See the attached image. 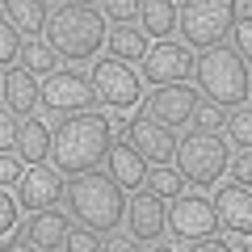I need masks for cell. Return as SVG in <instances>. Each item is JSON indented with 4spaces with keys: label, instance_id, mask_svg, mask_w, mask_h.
<instances>
[{
    "label": "cell",
    "instance_id": "cell-5",
    "mask_svg": "<svg viewBox=\"0 0 252 252\" xmlns=\"http://www.w3.org/2000/svg\"><path fill=\"white\" fill-rule=\"evenodd\" d=\"M172 160H177L181 181H189V185H215V181L223 177V168H227V147H223L219 135L189 130L185 139H177Z\"/></svg>",
    "mask_w": 252,
    "mask_h": 252
},
{
    "label": "cell",
    "instance_id": "cell-10",
    "mask_svg": "<svg viewBox=\"0 0 252 252\" xmlns=\"http://www.w3.org/2000/svg\"><path fill=\"white\" fill-rule=\"evenodd\" d=\"M139 67H143V80L156 84V89L181 84L189 72H193V51L168 38V42H160V46H147V55L139 59Z\"/></svg>",
    "mask_w": 252,
    "mask_h": 252
},
{
    "label": "cell",
    "instance_id": "cell-28",
    "mask_svg": "<svg viewBox=\"0 0 252 252\" xmlns=\"http://www.w3.org/2000/svg\"><path fill=\"white\" fill-rule=\"evenodd\" d=\"M63 244H67V252H101V235L89 227H72Z\"/></svg>",
    "mask_w": 252,
    "mask_h": 252
},
{
    "label": "cell",
    "instance_id": "cell-6",
    "mask_svg": "<svg viewBox=\"0 0 252 252\" xmlns=\"http://www.w3.org/2000/svg\"><path fill=\"white\" fill-rule=\"evenodd\" d=\"M177 26L185 34V46H210L223 42V34L235 26L231 4L227 0H189V4H177Z\"/></svg>",
    "mask_w": 252,
    "mask_h": 252
},
{
    "label": "cell",
    "instance_id": "cell-21",
    "mask_svg": "<svg viewBox=\"0 0 252 252\" xmlns=\"http://www.w3.org/2000/svg\"><path fill=\"white\" fill-rule=\"evenodd\" d=\"M139 17H143V34L168 42V34L177 30V4L172 0H143L139 4Z\"/></svg>",
    "mask_w": 252,
    "mask_h": 252
},
{
    "label": "cell",
    "instance_id": "cell-22",
    "mask_svg": "<svg viewBox=\"0 0 252 252\" xmlns=\"http://www.w3.org/2000/svg\"><path fill=\"white\" fill-rule=\"evenodd\" d=\"M105 42H109V59H118V63H130V59L147 55V34L135 26H114L105 34Z\"/></svg>",
    "mask_w": 252,
    "mask_h": 252
},
{
    "label": "cell",
    "instance_id": "cell-29",
    "mask_svg": "<svg viewBox=\"0 0 252 252\" xmlns=\"http://www.w3.org/2000/svg\"><path fill=\"white\" fill-rule=\"evenodd\" d=\"M17 130H21V122H17L4 105H0V156L17 152Z\"/></svg>",
    "mask_w": 252,
    "mask_h": 252
},
{
    "label": "cell",
    "instance_id": "cell-32",
    "mask_svg": "<svg viewBox=\"0 0 252 252\" xmlns=\"http://www.w3.org/2000/svg\"><path fill=\"white\" fill-rule=\"evenodd\" d=\"M17 210H21V206H17V198H9V193L0 189V235L17 227Z\"/></svg>",
    "mask_w": 252,
    "mask_h": 252
},
{
    "label": "cell",
    "instance_id": "cell-33",
    "mask_svg": "<svg viewBox=\"0 0 252 252\" xmlns=\"http://www.w3.org/2000/svg\"><path fill=\"white\" fill-rule=\"evenodd\" d=\"M101 252H143V248H139V240H135V235H105V244H101Z\"/></svg>",
    "mask_w": 252,
    "mask_h": 252
},
{
    "label": "cell",
    "instance_id": "cell-14",
    "mask_svg": "<svg viewBox=\"0 0 252 252\" xmlns=\"http://www.w3.org/2000/svg\"><path fill=\"white\" fill-rule=\"evenodd\" d=\"M210 210H215V223L227 227V231H235V235L252 231V193H248V185H240V181L219 185L215 198H210Z\"/></svg>",
    "mask_w": 252,
    "mask_h": 252
},
{
    "label": "cell",
    "instance_id": "cell-11",
    "mask_svg": "<svg viewBox=\"0 0 252 252\" xmlns=\"http://www.w3.org/2000/svg\"><path fill=\"white\" fill-rule=\"evenodd\" d=\"M122 139L135 147L147 164H156V168L168 164L172 152H177V130L152 122V118H126V122H122Z\"/></svg>",
    "mask_w": 252,
    "mask_h": 252
},
{
    "label": "cell",
    "instance_id": "cell-25",
    "mask_svg": "<svg viewBox=\"0 0 252 252\" xmlns=\"http://www.w3.org/2000/svg\"><path fill=\"white\" fill-rule=\"evenodd\" d=\"M193 130L198 135H219L223 130V122H227V109H219V105H210V101H198V109H193Z\"/></svg>",
    "mask_w": 252,
    "mask_h": 252
},
{
    "label": "cell",
    "instance_id": "cell-23",
    "mask_svg": "<svg viewBox=\"0 0 252 252\" xmlns=\"http://www.w3.org/2000/svg\"><path fill=\"white\" fill-rule=\"evenodd\" d=\"M21 67H26L34 80L38 76H55L59 72V55H55L46 42H26L21 46Z\"/></svg>",
    "mask_w": 252,
    "mask_h": 252
},
{
    "label": "cell",
    "instance_id": "cell-1",
    "mask_svg": "<svg viewBox=\"0 0 252 252\" xmlns=\"http://www.w3.org/2000/svg\"><path fill=\"white\" fill-rule=\"evenodd\" d=\"M109 143H114L109 118H101L97 109L72 114V118H59V126L51 130V156L46 160L59 177H80V172H93L105 160Z\"/></svg>",
    "mask_w": 252,
    "mask_h": 252
},
{
    "label": "cell",
    "instance_id": "cell-3",
    "mask_svg": "<svg viewBox=\"0 0 252 252\" xmlns=\"http://www.w3.org/2000/svg\"><path fill=\"white\" fill-rule=\"evenodd\" d=\"M42 34H46V46L59 59L84 63L101 51L109 30H105V17H101L97 4H55Z\"/></svg>",
    "mask_w": 252,
    "mask_h": 252
},
{
    "label": "cell",
    "instance_id": "cell-27",
    "mask_svg": "<svg viewBox=\"0 0 252 252\" xmlns=\"http://www.w3.org/2000/svg\"><path fill=\"white\" fill-rule=\"evenodd\" d=\"M223 130H227V135L235 139V147H248V139H252V122H248V109H235V114H227Z\"/></svg>",
    "mask_w": 252,
    "mask_h": 252
},
{
    "label": "cell",
    "instance_id": "cell-13",
    "mask_svg": "<svg viewBox=\"0 0 252 252\" xmlns=\"http://www.w3.org/2000/svg\"><path fill=\"white\" fill-rule=\"evenodd\" d=\"M59 202H63L59 172H55L51 164H30L26 177H21V185H17V206L34 215V210H51V206H59Z\"/></svg>",
    "mask_w": 252,
    "mask_h": 252
},
{
    "label": "cell",
    "instance_id": "cell-9",
    "mask_svg": "<svg viewBox=\"0 0 252 252\" xmlns=\"http://www.w3.org/2000/svg\"><path fill=\"white\" fill-rule=\"evenodd\" d=\"M164 227H168L177 240H189V244L193 240H215V231H219L210 198H202V193H181V198H172Z\"/></svg>",
    "mask_w": 252,
    "mask_h": 252
},
{
    "label": "cell",
    "instance_id": "cell-17",
    "mask_svg": "<svg viewBox=\"0 0 252 252\" xmlns=\"http://www.w3.org/2000/svg\"><path fill=\"white\" fill-rule=\"evenodd\" d=\"M67 215H63L59 206H51V210H34V215L26 219V227H21V235H26L30 244H34L38 252H55V248H63V240H67Z\"/></svg>",
    "mask_w": 252,
    "mask_h": 252
},
{
    "label": "cell",
    "instance_id": "cell-24",
    "mask_svg": "<svg viewBox=\"0 0 252 252\" xmlns=\"http://www.w3.org/2000/svg\"><path fill=\"white\" fill-rule=\"evenodd\" d=\"M143 185H152L156 198H181L185 193V181H181L177 168H168V164H160V168H147V181Z\"/></svg>",
    "mask_w": 252,
    "mask_h": 252
},
{
    "label": "cell",
    "instance_id": "cell-16",
    "mask_svg": "<svg viewBox=\"0 0 252 252\" xmlns=\"http://www.w3.org/2000/svg\"><path fill=\"white\" fill-rule=\"evenodd\" d=\"M105 168H109V181L118 189H139L147 181V160L126 143V139H114L105 152Z\"/></svg>",
    "mask_w": 252,
    "mask_h": 252
},
{
    "label": "cell",
    "instance_id": "cell-18",
    "mask_svg": "<svg viewBox=\"0 0 252 252\" xmlns=\"http://www.w3.org/2000/svg\"><path fill=\"white\" fill-rule=\"evenodd\" d=\"M0 93H4V109H9L13 118L34 114V105L42 101V84H38L26 67H9L4 80H0Z\"/></svg>",
    "mask_w": 252,
    "mask_h": 252
},
{
    "label": "cell",
    "instance_id": "cell-19",
    "mask_svg": "<svg viewBox=\"0 0 252 252\" xmlns=\"http://www.w3.org/2000/svg\"><path fill=\"white\" fill-rule=\"evenodd\" d=\"M0 13H4V21H9L17 34H26L30 42H38V34L46 30V17H51V9L38 4V0H4Z\"/></svg>",
    "mask_w": 252,
    "mask_h": 252
},
{
    "label": "cell",
    "instance_id": "cell-7",
    "mask_svg": "<svg viewBox=\"0 0 252 252\" xmlns=\"http://www.w3.org/2000/svg\"><path fill=\"white\" fill-rule=\"evenodd\" d=\"M38 105L46 109V114H89V109H97V89H93V80L84 72H55V76H46V84H42V101Z\"/></svg>",
    "mask_w": 252,
    "mask_h": 252
},
{
    "label": "cell",
    "instance_id": "cell-4",
    "mask_svg": "<svg viewBox=\"0 0 252 252\" xmlns=\"http://www.w3.org/2000/svg\"><path fill=\"white\" fill-rule=\"evenodd\" d=\"M193 80H198V97H206L219 109L248 105V63L223 42L202 51V59L193 63Z\"/></svg>",
    "mask_w": 252,
    "mask_h": 252
},
{
    "label": "cell",
    "instance_id": "cell-12",
    "mask_svg": "<svg viewBox=\"0 0 252 252\" xmlns=\"http://www.w3.org/2000/svg\"><path fill=\"white\" fill-rule=\"evenodd\" d=\"M198 101H202V97H198V89H193V84H164V89H156L152 97H147L143 118H152V122L177 130V126H185L189 118H193Z\"/></svg>",
    "mask_w": 252,
    "mask_h": 252
},
{
    "label": "cell",
    "instance_id": "cell-30",
    "mask_svg": "<svg viewBox=\"0 0 252 252\" xmlns=\"http://www.w3.org/2000/svg\"><path fill=\"white\" fill-rule=\"evenodd\" d=\"M101 17H114L118 26H126L130 17H139V4L135 0H109V4H101Z\"/></svg>",
    "mask_w": 252,
    "mask_h": 252
},
{
    "label": "cell",
    "instance_id": "cell-26",
    "mask_svg": "<svg viewBox=\"0 0 252 252\" xmlns=\"http://www.w3.org/2000/svg\"><path fill=\"white\" fill-rule=\"evenodd\" d=\"M21 46H26V42H21V34L0 17V67H13V63L21 59Z\"/></svg>",
    "mask_w": 252,
    "mask_h": 252
},
{
    "label": "cell",
    "instance_id": "cell-15",
    "mask_svg": "<svg viewBox=\"0 0 252 252\" xmlns=\"http://www.w3.org/2000/svg\"><path fill=\"white\" fill-rule=\"evenodd\" d=\"M164 219H168L164 198H156L152 189H135V198L126 202V219L122 223L130 227V235H135L139 244H143V240H160L164 235Z\"/></svg>",
    "mask_w": 252,
    "mask_h": 252
},
{
    "label": "cell",
    "instance_id": "cell-34",
    "mask_svg": "<svg viewBox=\"0 0 252 252\" xmlns=\"http://www.w3.org/2000/svg\"><path fill=\"white\" fill-rule=\"evenodd\" d=\"M235 181H240V185H248V177H252V156H248V147H240V152H235Z\"/></svg>",
    "mask_w": 252,
    "mask_h": 252
},
{
    "label": "cell",
    "instance_id": "cell-2",
    "mask_svg": "<svg viewBox=\"0 0 252 252\" xmlns=\"http://www.w3.org/2000/svg\"><path fill=\"white\" fill-rule=\"evenodd\" d=\"M63 198L72 219H80V227L97 235H114L118 223L126 219V193L109 181V172H80V177H67L63 185Z\"/></svg>",
    "mask_w": 252,
    "mask_h": 252
},
{
    "label": "cell",
    "instance_id": "cell-36",
    "mask_svg": "<svg viewBox=\"0 0 252 252\" xmlns=\"http://www.w3.org/2000/svg\"><path fill=\"white\" fill-rule=\"evenodd\" d=\"M185 252H231V248H227L223 240H193Z\"/></svg>",
    "mask_w": 252,
    "mask_h": 252
},
{
    "label": "cell",
    "instance_id": "cell-31",
    "mask_svg": "<svg viewBox=\"0 0 252 252\" xmlns=\"http://www.w3.org/2000/svg\"><path fill=\"white\" fill-rule=\"evenodd\" d=\"M21 177H26V164H21L17 156H0V189L4 185H21Z\"/></svg>",
    "mask_w": 252,
    "mask_h": 252
},
{
    "label": "cell",
    "instance_id": "cell-8",
    "mask_svg": "<svg viewBox=\"0 0 252 252\" xmlns=\"http://www.w3.org/2000/svg\"><path fill=\"white\" fill-rule=\"evenodd\" d=\"M89 80L97 89V101H105L109 109H130L143 97V80L135 76V67L130 63H118V59H97Z\"/></svg>",
    "mask_w": 252,
    "mask_h": 252
},
{
    "label": "cell",
    "instance_id": "cell-35",
    "mask_svg": "<svg viewBox=\"0 0 252 252\" xmlns=\"http://www.w3.org/2000/svg\"><path fill=\"white\" fill-rule=\"evenodd\" d=\"M0 252H38L26 235H13V240H0Z\"/></svg>",
    "mask_w": 252,
    "mask_h": 252
},
{
    "label": "cell",
    "instance_id": "cell-37",
    "mask_svg": "<svg viewBox=\"0 0 252 252\" xmlns=\"http://www.w3.org/2000/svg\"><path fill=\"white\" fill-rule=\"evenodd\" d=\"M147 252H177V248H168V244H156V248H147Z\"/></svg>",
    "mask_w": 252,
    "mask_h": 252
},
{
    "label": "cell",
    "instance_id": "cell-20",
    "mask_svg": "<svg viewBox=\"0 0 252 252\" xmlns=\"http://www.w3.org/2000/svg\"><path fill=\"white\" fill-rule=\"evenodd\" d=\"M51 156V126L42 118H26L17 130V160L21 164H42Z\"/></svg>",
    "mask_w": 252,
    "mask_h": 252
}]
</instances>
